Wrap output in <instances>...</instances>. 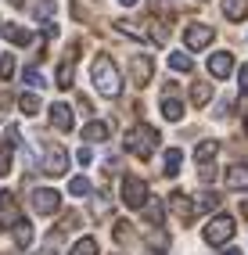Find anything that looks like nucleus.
Segmentation results:
<instances>
[{"label": "nucleus", "mask_w": 248, "mask_h": 255, "mask_svg": "<svg viewBox=\"0 0 248 255\" xmlns=\"http://www.w3.org/2000/svg\"><path fill=\"white\" fill-rule=\"evenodd\" d=\"M25 83H29L32 90H43V87H47V79H43L40 69H29V72H25Z\"/></svg>", "instance_id": "c85d7f7f"}, {"label": "nucleus", "mask_w": 248, "mask_h": 255, "mask_svg": "<svg viewBox=\"0 0 248 255\" xmlns=\"http://www.w3.org/2000/svg\"><path fill=\"white\" fill-rule=\"evenodd\" d=\"M191 54H184V50H169V69L173 72H191Z\"/></svg>", "instance_id": "4be33fe9"}, {"label": "nucleus", "mask_w": 248, "mask_h": 255, "mask_svg": "<svg viewBox=\"0 0 248 255\" xmlns=\"http://www.w3.org/2000/svg\"><path fill=\"white\" fill-rule=\"evenodd\" d=\"M234 219H230V216H212L209 219V227L202 230V237H205V241L209 245H227L230 241V237H234Z\"/></svg>", "instance_id": "7ed1b4c3"}, {"label": "nucleus", "mask_w": 248, "mask_h": 255, "mask_svg": "<svg viewBox=\"0 0 248 255\" xmlns=\"http://www.w3.org/2000/svg\"><path fill=\"white\" fill-rule=\"evenodd\" d=\"M180 162H184V151H180V147H169V151H165V158H162V173H165V176H176V173H180Z\"/></svg>", "instance_id": "a211bd4d"}, {"label": "nucleus", "mask_w": 248, "mask_h": 255, "mask_svg": "<svg viewBox=\"0 0 248 255\" xmlns=\"http://www.w3.org/2000/svg\"><path fill=\"white\" fill-rule=\"evenodd\" d=\"M220 209V194L216 191H202L194 198V212H216Z\"/></svg>", "instance_id": "6ab92c4d"}, {"label": "nucleus", "mask_w": 248, "mask_h": 255, "mask_svg": "<svg viewBox=\"0 0 248 255\" xmlns=\"http://www.w3.org/2000/svg\"><path fill=\"white\" fill-rule=\"evenodd\" d=\"M72 255H97V241L94 237H83V241L72 245Z\"/></svg>", "instance_id": "cd10ccee"}, {"label": "nucleus", "mask_w": 248, "mask_h": 255, "mask_svg": "<svg viewBox=\"0 0 248 255\" xmlns=\"http://www.w3.org/2000/svg\"><path fill=\"white\" fill-rule=\"evenodd\" d=\"M65 165H69V155H65V147L54 144V147H47L40 173H47V176H61V173H65Z\"/></svg>", "instance_id": "0eeeda50"}, {"label": "nucleus", "mask_w": 248, "mask_h": 255, "mask_svg": "<svg viewBox=\"0 0 248 255\" xmlns=\"http://www.w3.org/2000/svg\"><path fill=\"white\" fill-rule=\"evenodd\" d=\"M69 194L87 198V194H90V180H87V176H72V180H69Z\"/></svg>", "instance_id": "a878e982"}, {"label": "nucleus", "mask_w": 248, "mask_h": 255, "mask_svg": "<svg viewBox=\"0 0 248 255\" xmlns=\"http://www.w3.org/2000/svg\"><path fill=\"white\" fill-rule=\"evenodd\" d=\"M129 72H133V83H137V87H147V83H151V72H155V65H151V58H147V54H140V58H133Z\"/></svg>", "instance_id": "f8f14e48"}, {"label": "nucleus", "mask_w": 248, "mask_h": 255, "mask_svg": "<svg viewBox=\"0 0 248 255\" xmlns=\"http://www.w3.org/2000/svg\"><path fill=\"white\" fill-rule=\"evenodd\" d=\"M32 18H40V22L51 25V18H54V0H36V4H32Z\"/></svg>", "instance_id": "5701e85b"}, {"label": "nucleus", "mask_w": 248, "mask_h": 255, "mask_svg": "<svg viewBox=\"0 0 248 255\" xmlns=\"http://www.w3.org/2000/svg\"><path fill=\"white\" fill-rule=\"evenodd\" d=\"M144 255H162V252H158V248H151V252H144Z\"/></svg>", "instance_id": "4c0bfd02"}, {"label": "nucleus", "mask_w": 248, "mask_h": 255, "mask_svg": "<svg viewBox=\"0 0 248 255\" xmlns=\"http://www.w3.org/2000/svg\"><path fill=\"white\" fill-rule=\"evenodd\" d=\"M223 180H227V187H230V191H248V165H245V162L230 165Z\"/></svg>", "instance_id": "4468645a"}, {"label": "nucleus", "mask_w": 248, "mask_h": 255, "mask_svg": "<svg viewBox=\"0 0 248 255\" xmlns=\"http://www.w3.org/2000/svg\"><path fill=\"white\" fill-rule=\"evenodd\" d=\"M209 97H212V87H209V83H194V87H191V101H194L198 108L209 105Z\"/></svg>", "instance_id": "b1692460"}, {"label": "nucleus", "mask_w": 248, "mask_h": 255, "mask_svg": "<svg viewBox=\"0 0 248 255\" xmlns=\"http://www.w3.org/2000/svg\"><path fill=\"white\" fill-rule=\"evenodd\" d=\"M11 173V144H0V176Z\"/></svg>", "instance_id": "c756f323"}, {"label": "nucleus", "mask_w": 248, "mask_h": 255, "mask_svg": "<svg viewBox=\"0 0 248 255\" xmlns=\"http://www.w3.org/2000/svg\"><path fill=\"white\" fill-rule=\"evenodd\" d=\"M223 255H241V248H223Z\"/></svg>", "instance_id": "c9c22d12"}, {"label": "nucleus", "mask_w": 248, "mask_h": 255, "mask_svg": "<svg viewBox=\"0 0 248 255\" xmlns=\"http://www.w3.org/2000/svg\"><path fill=\"white\" fill-rule=\"evenodd\" d=\"M18 108H22V115H36L40 112V97L36 94H22L18 97Z\"/></svg>", "instance_id": "393cba45"}, {"label": "nucleus", "mask_w": 248, "mask_h": 255, "mask_svg": "<svg viewBox=\"0 0 248 255\" xmlns=\"http://www.w3.org/2000/svg\"><path fill=\"white\" fill-rule=\"evenodd\" d=\"M14 241H18L22 248H29V245H32V227H29V219H22V223L14 227Z\"/></svg>", "instance_id": "bb28decb"}, {"label": "nucleus", "mask_w": 248, "mask_h": 255, "mask_svg": "<svg viewBox=\"0 0 248 255\" xmlns=\"http://www.w3.org/2000/svg\"><path fill=\"white\" fill-rule=\"evenodd\" d=\"M212 25H187V32H184V40H187V47L191 50H202V47H209L212 43Z\"/></svg>", "instance_id": "1a4fd4ad"}, {"label": "nucleus", "mask_w": 248, "mask_h": 255, "mask_svg": "<svg viewBox=\"0 0 248 255\" xmlns=\"http://www.w3.org/2000/svg\"><path fill=\"white\" fill-rule=\"evenodd\" d=\"M47 112H51V126H54L58 133H69V129H72V108H69V105H51Z\"/></svg>", "instance_id": "ddd939ff"}, {"label": "nucleus", "mask_w": 248, "mask_h": 255, "mask_svg": "<svg viewBox=\"0 0 248 255\" xmlns=\"http://www.w3.org/2000/svg\"><path fill=\"white\" fill-rule=\"evenodd\" d=\"M165 205H169L173 209V216L180 219V223H191V219H194V201L184 194V191H173L169 194V201H165Z\"/></svg>", "instance_id": "6e6552de"}, {"label": "nucleus", "mask_w": 248, "mask_h": 255, "mask_svg": "<svg viewBox=\"0 0 248 255\" xmlns=\"http://www.w3.org/2000/svg\"><path fill=\"white\" fill-rule=\"evenodd\" d=\"M14 76V54H4L0 58V79H11Z\"/></svg>", "instance_id": "7c9ffc66"}, {"label": "nucleus", "mask_w": 248, "mask_h": 255, "mask_svg": "<svg viewBox=\"0 0 248 255\" xmlns=\"http://www.w3.org/2000/svg\"><path fill=\"white\" fill-rule=\"evenodd\" d=\"M245 129H248V123H245Z\"/></svg>", "instance_id": "58836bf2"}, {"label": "nucleus", "mask_w": 248, "mask_h": 255, "mask_svg": "<svg viewBox=\"0 0 248 255\" xmlns=\"http://www.w3.org/2000/svg\"><path fill=\"white\" fill-rule=\"evenodd\" d=\"M123 201L129 209H144L147 205V183L140 176H126L123 180Z\"/></svg>", "instance_id": "39448f33"}, {"label": "nucleus", "mask_w": 248, "mask_h": 255, "mask_svg": "<svg viewBox=\"0 0 248 255\" xmlns=\"http://www.w3.org/2000/svg\"><path fill=\"white\" fill-rule=\"evenodd\" d=\"M76 162H79V165H90V162H94V151H90V147H79V151H76Z\"/></svg>", "instance_id": "473e14b6"}, {"label": "nucleus", "mask_w": 248, "mask_h": 255, "mask_svg": "<svg viewBox=\"0 0 248 255\" xmlns=\"http://www.w3.org/2000/svg\"><path fill=\"white\" fill-rule=\"evenodd\" d=\"M18 223H22V205H18V198H14L11 191H0V227L14 230Z\"/></svg>", "instance_id": "20e7f679"}, {"label": "nucleus", "mask_w": 248, "mask_h": 255, "mask_svg": "<svg viewBox=\"0 0 248 255\" xmlns=\"http://www.w3.org/2000/svg\"><path fill=\"white\" fill-rule=\"evenodd\" d=\"M90 79H94L97 94H105V97H119V94H123L119 69L112 65V58H108V54H97V58H94V65H90Z\"/></svg>", "instance_id": "f257e3e1"}, {"label": "nucleus", "mask_w": 248, "mask_h": 255, "mask_svg": "<svg viewBox=\"0 0 248 255\" xmlns=\"http://www.w3.org/2000/svg\"><path fill=\"white\" fill-rule=\"evenodd\" d=\"M133 223H126V219H119V223H115V237H119V241H129V237H133V230H129Z\"/></svg>", "instance_id": "2f4dec72"}, {"label": "nucleus", "mask_w": 248, "mask_h": 255, "mask_svg": "<svg viewBox=\"0 0 248 255\" xmlns=\"http://www.w3.org/2000/svg\"><path fill=\"white\" fill-rule=\"evenodd\" d=\"M209 72L216 76V79H227L230 72H234V54H230V50H220V54H212V58H209Z\"/></svg>", "instance_id": "9b49d317"}, {"label": "nucleus", "mask_w": 248, "mask_h": 255, "mask_svg": "<svg viewBox=\"0 0 248 255\" xmlns=\"http://www.w3.org/2000/svg\"><path fill=\"white\" fill-rule=\"evenodd\" d=\"M72 65H76V47H72L69 54H65V61L58 65V87H61V90L72 87Z\"/></svg>", "instance_id": "dca6fc26"}, {"label": "nucleus", "mask_w": 248, "mask_h": 255, "mask_svg": "<svg viewBox=\"0 0 248 255\" xmlns=\"http://www.w3.org/2000/svg\"><path fill=\"white\" fill-rule=\"evenodd\" d=\"M216 151H220V140H202L194 147V162H202V165H209L212 158H216Z\"/></svg>", "instance_id": "aec40b11"}, {"label": "nucleus", "mask_w": 248, "mask_h": 255, "mask_svg": "<svg viewBox=\"0 0 248 255\" xmlns=\"http://www.w3.org/2000/svg\"><path fill=\"white\" fill-rule=\"evenodd\" d=\"M198 176H202L205 183H212V180H216V169H212V165H202V169H198Z\"/></svg>", "instance_id": "72a5a7b5"}, {"label": "nucleus", "mask_w": 248, "mask_h": 255, "mask_svg": "<svg viewBox=\"0 0 248 255\" xmlns=\"http://www.w3.org/2000/svg\"><path fill=\"white\" fill-rule=\"evenodd\" d=\"M119 4H123V7H133V4H140V0H119Z\"/></svg>", "instance_id": "e433bc0d"}, {"label": "nucleus", "mask_w": 248, "mask_h": 255, "mask_svg": "<svg viewBox=\"0 0 248 255\" xmlns=\"http://www.w3.org/2000/svg\"><path fill=\"white\" fill-rule=\"evenodd\" d=\"M32 209L40 216H54L61 209V194L51 191V187H40V191H32Z\"/></svg>", "instance_id": "423d86ee"}, {"label": "nucleus", "mask_w": 248, "mask_h": 255, "mask_svg": "<svg viewBox=\"0 0 248 255\" xmlns=\"http://www.w3.org/2000/svg\"><path fill=\"white\" fill-rule=\"evenodd\" d=\"M241 94H245V101H248V65H241Z\"/></svg>", "instance_id": "f704fd0d"}, {"label": "nucleus", "mask_w": 248, "mask_h": 255, "mask_svg": "<svg viewBox=\"0 0 248 255\" xmlns=\"http://www.w3.org/2000/svg\"><path fill=\"white\" fill-rule=\"evenodd\" d=\"M108 133H112V126H108V123H90V126H83V140L101 144V140H108Z\"/></svg>", "instance_id": "f3484780"}, {"label": "nucleus", "mask_w": 248, "mask_h": 255, "mask_svg": "<svg viewBox=\"0 0 248 255\" xmlns=\"http://www.w3.org/2000/svg\"><path fill=\"white\" fill-rule=\"evenodd\" d=\"M0 32H4V40H11V43H18V47H29L32 43V32L25 29V25H0Z\"/></svg>", "instance_id": "2eb2a0df"}, {"label": "nucleus", "mask_w": 248, "mask_h": 255, "mask_svg": "<svg viewBox=\"0 0 248 255\" xmlns=\"http://www.w3.org/2000/svg\"><path fill=\"white\" fill-rule=\"evenodd\" d=\"M162 119H169V123H180V119H184V105H180L173 87H165V94H162Z\"/></svg>", "instance_id": "9d476101"}, {"label": "nucleus", "mask_w": 248, "mask_h": 255, "mask_svg": "<svg viewBox=\"0 0 248 255\" xmlns=\"http://www.w3.org/2000/svg\"><path fill=\"white\" fill-rule=\"evenodd\" d=\"M223 14L230 22H241L248 14V0H223Z\"/></svg>", "instance_id": "412c9836"}, {"label": "nucleus", "mask_w": 248, "mask_h": 255, "mask_svg": "<svg viewBox=\"0 0 248 255\" xmlns=\"http://www.w3.org/2000/svg\"><path fill=\"white\" fill-rule=\"evenodd\" d=\"M123 147L129 151V155H137V158H151V155H155V147H158V129L140 123V126H133V129L126 133Z\"/></svg>", "instance_id": "f03ea898"}]
</instances>
